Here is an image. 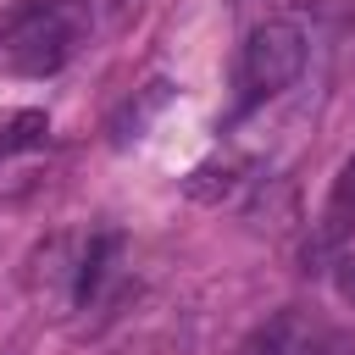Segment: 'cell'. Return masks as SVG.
Wrapping results in <instances>:
<instances>
[{
	"label": "cell",
	"mask_w": 355,
	"mask_h": 355,
	"mask_svg": "<svg viewBox=\"0 0 355 355\" xmlns=\"http://www.w3.org/2000/svg\"><path fill=\"white\" fill-rule=\"evenodd\" d=\"M83 244L78 233H50L33 255H28V294L44 311H78V272H83Z\"/></svg>",
	"instance_id": "3"
},
{
	"label": "cell",
	"mask_w": 355,
	"mask_h": 355,
	"mask_svg": "<svg viewBox=\"0 0 355 355\" xmlns=\"http://www.w3.org/2000/svg\"><path fill=\"white\" fill-rule=\"evenodd\" d=\"M333 288H338V300L355 311V250H344V255L333 261Z\"/></svg>",
	"instance_id": "8"
},
{
	"label": "cell",
	"mask_w": 355,
	"mask_h": 355,
	"mask_svg": "<svg viewBox=\"0 0 355 355\" xmlns=\"http://www.w3.org/2000/svg\"><path fill=\"white\" fill-rule=\"evenodd\" d=\"M166 100H172V83H166V78H150V83L139 89V100H128V105H122V116L111 122V133H116V144H128V139H139V133L150 128V116H155V111H161Z\"/></svg>",
	"instance_id": "6"
},
{
	"label": "cell",
	"mask_w": 355,
	"mask_h": 355,
	"mask_svg": "<svg viewBox=\"0 0 355 355\" xmlns=\"http://www.w3.org/2000/svg\"><path fill=\"white\" fill-rule=\"evenodd\" d=\"M233 189H239V161H233V155H211V161H200V166L183 178V194L200 200V205H216V200H227Z\"/></svg>",
	"instance_id": "5"
},
{
	"label": "cell",
	"mask_w": 355,
	"mask_h": 355,
	"mask_svg": "<svg viewBox=\"0 0 355 355\" xmlns=\"http://www.w3.org/2000/svg\"><path fill=\"white\" fill-rule=\"evenodd\" d=\"M44 133H50L44 111H17L11 128H6V139H0V150H33V144H44Z\"/></svg>",
	"instance_id": "7"
},
{
	"label": "cell",
	"mask_w": 355,
	"mask_h": 355,
	"mask_svg": "<svg viewBox=\"0 0 355 355\" xmlns=\"http://www.w3.org/2000/svg\"><path fill=\"white\" fill-rule=\"evenodd\" d=\"M244 355H327V327L311 311L283 305L244 338Z\"/></svg>",
	"instance_id": "4"
},
{
	"label": "cell",
	"mask_w": 355,
	"mask_h": 355,
	"mask_svg": "<svg viewBox=\"0 0 355 355\" xmlns=\"http://www.w3.org/2000/svg\"><path fill=\"white\" fill-rule=\"evenodd\" d=\"M83 39H89L83 0H22L0 22V61L22 78H50L78 55Z\"/></svg>",
	"instance_id": "1"
},
{
	"label": "cell",
	"mask_w": 355,
	"mask_h": 355,
	"mask_svg": "<svg viewBox=\"0 0 355 355\" xmlns=\"http://www.w3.org/2000/svg\"><path fill=\"white\" fill-rule=\"evenodd\" d=\"M338 200H355V161H344L338 172Z\"/></svg>",
	"instance_id": "9"
},
{
	"label": "cell",
	"mask_w": 355,
	"mask_h": 355,
	"mask_svg": "<svg viewBox=\"0 0 355 355\" xmlns=\"http://www.w3.org/2000/svg\"><path fill=\"white\" fill-rule=\"evenodd\" d=\"M300 72H305V33H300V22H288V17L261 22L250 33V44H244V78H250V89L255 94H277Z\"/></svg>",
	"instance_id": "2"
}]
</instances>
